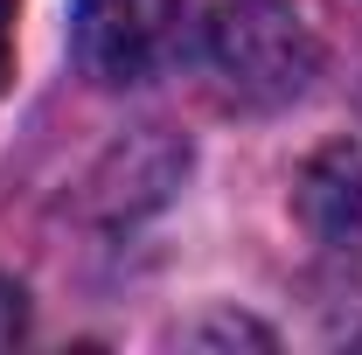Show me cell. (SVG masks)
<instances>
[{
	"mask_svg": "<svg viewBox=\"0 0 362 355\" xmlns=\"http://www.w3.org/2000/svg\"><path fill=\"white\" fill-rule=\"evenodd\" d=\"M21 334H28V293L14 279H0V349H14Z\"/></svg>",
	"mask_w": 362,
	"mask_h": 355,
	"instance_id": "obj_5",
	"label": "cell"
},
{
	"mask_svg": "<svg viewBox=\"0 0 362 355\" xmlns=\"http://www.w3.org/2000/svg\"><path fill=\"white\" fill-rule=\"evenodd\" d=\"M175 42L230 105L272 112L314 77V35L293 0H175Z\"/></svg>",
	"mask_w": 362,
	"mask_h": 355,
	"instance_id": "obj_1",
	"label": "cell"
},
{
	"mask_svg": "<svg viewBox=\"0 0 362 355\" xmlns=\"http://www.w3.org/2000/svg\"><path fill=\"white\" fill-rule=\"evenodd\" d=\"M307 216L334 251H362V153L356 146H334L307 168Z\"/></svg>",
	"mask_w": 362,
	"mask_h": 355,
	"instance_id": "obj_3",
	"label": "cell"
},
{
	"mask_svg": "<svg viewBox=\"0 0 362 355\" xmlns=\"http://www.w3.org/2000/svg\"><path fill=\"white\" fill-rule=\"evenodd\" d=\"M7 63H14V0H0V84H7Z\"/></svg>",
	"mask_w": 362,
	"mask_h": 355,
	"instance_id": "obj_6",
	"label": "cell"
},
{
	"mask_svg": "<svg viewBox=\"0 0 362 355\" xmlns=\"http://www.w3.org/2000/svg\"><path fill=\"white\" fill-rule=\"evenodd\" d=\"M175 42V0H77L70 49L90 84H139Z\"/></svg>",
	"mask_w": 362,
	"mask_h": 355,
	"instance_id": "obj_2",
	"label": "cell"
},
{
	"mask_svg": "<svg viewBox=\"0 0 362 355\" xmlns=\"http://www.w3.org/2000/svg\"><path fill=\"white\" fill-rule=\"evenodd\" d=\"M188 342H251V349H272V327H258V320H237V313H216V320L188 327Z\"/></svg>",
	"mask_w": 362,
	"mask_h": 355,
	"instance_id": "obj_4",
	"label": "cell"
}]
</instances>
